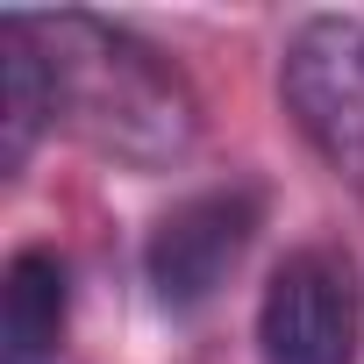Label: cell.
Instances as JSON below:
<instances>
[{"instance_id":"1","label":"cell","mask_w":364,"mask_h":364,"mask_svg":"<svg viewBox=\"0 0 364 364\" xmlns=\"http://www.w3.org/2000/svg\"><path fill=\"white\" fill-rule=\"evenodd\" d=\"M22 29L43 58L58 129L79 136L93 157L129 171H164L193 157L200 93L157 43L100 15H22Z\"/></svg>"},{"instance_id":"2","label":"cell","mask_w":364,"mask_h":364,"mask_svg":"<svg viewBox=\"0 0 364 364\" xmlns=\"http://www.w3.org/2000/svg\"><path fill=\"white\" fill-rule=\"evenodd\" d=\"M279 100L307 150L364 186V15H307L279 58Z\"/></svg>"},{"instance_id":"3","label":"cell","mask_w":364,"mask_h":364,"mask_svg":"<svg viewBox=\"0 0 364 364\" xmlns=\"http://www.w3.org/2000/svg\"><path fill=\"white\" fill-rule=\"evenodd\" d=\"M264 364H357L364 343V272L343 243H300L279 257L257 300Z\"/></svg>"},{"instance_id":"4","label":"cell","mask_w":364,"mask_h":364,"mask_svg":"<svg viewBox=\"0 0 364 364\" xmlns=\"http://www.w3.org/2000/svg\"><path fill=\"white\" fill-rule=\"evenodd\" d=\"M257 229H264V193L250 178H229V186L178 200L143 243V279H150L157 307H171V314L208 307L229 286V272L250 257Z\"/></svg>"},{"instance_id":"5","label":"cell","mask_w":364,"mask_h":364,"mask_svg":"<svg viewBox=\"0 0 364 364\" xmlns=\"http://www.w3.org/2000/svg\"><path fill=\"white\" fill-rule=\"evenodd\" d=\"M72 314V272L58 250L29 243L8 257V286H0V364H50L65 343Z\"/></svg>"},{"instance_id":"6","label":"cell","mask_w":364,"mask_h":364,"mask_svg":"<svg viewBox=\"0 0 364 364\" xmlns=\"http://www.w3.org/2000/svg\"><path fill=\"white\" fill-rule=\"evenodd\" d=\"M0 50H8V143H0V164H8V178H22V164L36 157V136L58 129V114H50V79H43V58H36L22 15H8Z\"/></svg>"}]
</instances>
